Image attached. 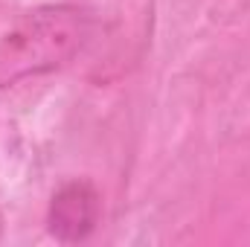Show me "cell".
I'll list each match as a JSON object with an SVG mask.
<instances>
[{
  "instance_id": "obj_1",
  "label": "cell",
  "mask_w": 250,
  "mask_h": 247,
  "mask_svg": "<svg viewBox=\"0 0 250 247\" xmlns=\"http://www.w3.org/2000/svg\"><path fill=\"white\" fill-rule=\"evenodd\" d=\"M96 15L82 3H41L0 32V87L50 76L76 62L96 35Z\"/></svg>"
},
{
  "instance_id": "obj_2",
  "label": "cell",
  "mask_w": 250,
  "mask_h": 247,
  "mask_svg": "<svg viewBox=\"0 0 250 247\" xmlns=\"http://www.w3.org/2000/svg\"><path fill=\"white\" fill-rule=\"evenodd\" d=\"M102 221V192L90 178H67L53 189L47 204V233L59 245L87 242Z\"/></svg>"
},
{
  "instance_id": "obj_3",
  "label": "cell",
  "mask_w": 250,
  "mask_h": 247,
  "mask_svg": "<svg viewBox=\"0 0 250 247\" xmlns=\"http://www.w3.org/2000/svg\"><path fill=\"white\" fill-rule=\"evenodd\" d=\"M3 236H6V218H3V209H0V242H3Z\"/></svg>"
}]
</instances>
